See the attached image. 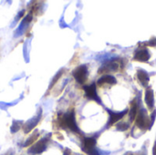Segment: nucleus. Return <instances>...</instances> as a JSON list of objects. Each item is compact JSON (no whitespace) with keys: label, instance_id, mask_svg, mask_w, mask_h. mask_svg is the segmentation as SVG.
<instances>
[{"label":"nucleus","instance_id":"4","mask_svg":"<svg viewBox=\"0 0 156 155\" xmlns=\"http://www.w3.org/2000/svg\"><path fill=\"white\" fill-rule=\"evenodd\" d=\"M72 75L78 83H80L81 85L84 84L86 82V80L88 79V75H89L87 65H80L78 68H76L73 70Z\"/></svg>","mask_w":156,"mask_h":155},{"label":"nucleus","instance_id":"17","mask_svg":"<svg viewBox=\"0 0 156 155\" xmlns=\"http://www.w3.org/2000/svg\"><path fill=\"white\" fill-rule=\"evenodd\" d=\"M143 45H147V46H150V47H156V38H152L148 42L143 43Z\"/></svg>","mask_w":156,"mask_h":155},{"label":"nucleus","instance_id":"14","mask_svg":"<svg viewBox=\"0 0 156 155\" xmlns=\"http://www.w3.org/2000/svg\"><path fill=\"white\" fill-rule=\"evenodd\" d=\"M40 119V114L37 117H35V118H33L30 121H29V122H27L26 124H25V127H24V130H25V132H29V130H31L35 126H36V124H38V122H39V120Z\"/></svg>","mask_w":156,"mask_h":155},{"label":"nucleus","instance_id":"11","mask_svg":"<svg viewBox=\"0 0 156 155\" xmlns=\"http://www.w3.org/2000/svg\"><path fill=\"white\" fill-rule=\"evenodd\" d=\"M117 83V79L115 77L111 76V75H104L102 77H100L98 81H97V84L100 85V86H102V85H105V84H109V85H114Z\"/></svg>","mask_w":156,"mask_h":155},{"label":"nucleus","instance_id":"10","mask_svg":"<svg viewBox=\"0 0 156 155\" xmlns=\"http://www.w3.org/2000/svg\"><path fill=\"white\" fill-rule=\"evenodd\" d=\"M145 103L147 105V107L150 110H152L154 107V94H153V90L151 89H147L145 91Z\"/></svg>","mask_w":156,"mask_h":155},{"label":"nucleus","instance_id":"2","mask_svg":"<svg viewBox=\"0 0 156 155\" xmlns=\"http://www.w3.org/2000/svg\"><path fill=\"white\" fill-rule=\"evenodd\" d=\"M135 124L137 127H139L141 130H145L149 128V124H150V117L148 116L147 110L141 107V109H139L137 116H136V120H135Z\"/></svg>","mask_w":156,"mask_h":155},{"label":"nucleus","instance_id":"3","mask_svg":"<svg viewBox=\"0 0 156 155\" xmlns=\"http://www.w3.org/2000/svg\"><path fill=\"white\" fill-rule=\"evenodd\" d=\"M82 149L88 155H101L100 150L96 149V139L93 137L84 139Z\"/></svg>","mask_w":156,"mask_h":155},{"label":"nucleus","instance_id":"16","mask_svg":"<svg viewBox=\"0 0 156 155\" xmlns=\"http://www.w3.org/2000/svg\"><path fill=\"white\" fill-rule=\"evenodd\" d=\"M155 118H156V110H154L151 112V114L150 115V124H149L148 130H151V128L152 127V125H153V123H154V121H155Z\"/></svg>","mask_w":156,"mask_h":155},{"label":"nucleus","instance_id":"7","mask_svg":"<svg viewBox=\"0 0 156 155\" xmlns=\"http://www.w3.org/2000/svg\"><path fill=\"white\" fill-rule=\"evenodd\" d=\"M120 68L119 63L116 60H110L102 64V66L99 69V73L110 72V71H117Z\"/></svg>","mask_w":156,"mask_h":155},{"label":"nucleus","instance_id":"19","mask_svg":"<svg viewBox=\"0 0 156 155\" xmlns=\"http://www.w3.org/2000/svg\"><path fill=\"white\" fill-rule=\"evenodd\" d=\"M131 155H138V154H131Z\"/></svg>","mask_w":156,"mask_h":155},{"label":"nucleus","instance_id":"18","mask_svg":"<svg viewBox=\"0 0 156 155\" xmlns=\"http://www.w3.org/2000/svg\"><path fill=\"white\" fill-rule=\"evenodd\" d=\"M152 154H153V155H156V144L154 145V147H153V149H152Z\"/></svg>","mask_w":156,"mask_h":155},{"label":"nucleus","instance_id":"15","mask_svg":"<svg viewBox=\"0 0 156 155\" xmlns=\"http://www.w3.org/2000/svg\"><path fill=\"white\" fill-rule=\"evenodd\" d=\"M129 127H130V125H129L128 122H120V123H119V124L117 125L118 130H120V131L126 130L127 129H129Z\"/></svg>","mask_w":156,"mask_h":155},{"label":"nucleus","instance_id":"8","mask_svg":"<svg viewBox=\"0 0 156 155\" xmlns=\"http://www.w3.org/2000/svg\"><path fill=\"white\" fill-rule=\"evenodd\" d=\"M109 114H110V118H109V121H108V127L113 125L114 123H116L117 121H119L120 119H122L127 113H128V109H125L124 110L120 111V112H114L111 110H109Z\"/></svg>","mask_w":156,"mask_h":155},{"label":"nucleus","instance_id":"13","mask_svg":"<svg viewBox=\"0 0 156 155\" xmlns=\"http://www.w3.org/2000/svg\"><path fill=\"white\" fill-rule=\"evenodd\" d=\"M138 102L136 99H134L132 102H131V108L130 110V112H129V118H130V121H133L137 116V113H138Z\"/></svg>","mask_w":156,"mask_h":155},{"label":"nucleus","instance_id":"1","mask_svg":"<svg viewBox=\"0 0 156 155\" xmlns=\"http://www.w3.org/2000/svg\"><path fill=\"white\" fill-rule=\"evenodd\" d=\"M58 122L59 126L62 127L63 129H70V130L74 132H80V130H79V127L77 125L76 119H75V112L73 110L66 114L59 115Z\"/></svg>","mask_w":156,"mask_h":155},{"label":"nucleus","instance_id":"12","mask_svg":"<svg viewBox=\"0 0 156 155\" xmlns=\"http://www.w3.org/2000/svg\"><path fill=\"white\" fill-rule=\"evenodd\" d=\"M48 144V140L47 139H42L41 140H39L36 145H34L31 149H30V152L34 153V154H38L40 153L41 151L44 150V149L46 148Z\"/></svg>","mask_w":156,"mask_h":155},{"label":"nucleus","instance_id":"5","mask_svg":"<svg viewBox=\"0 0 156 155\" xmlns=\"http://www.w3.org/2000/svg\"><path fill=\"white\" fill-rule=\"evenodd\" d=\"M151 58V53L146 48H139L133 55V59L140 62H147Z\"/></svg>","mask_w":156,"mask_h":155},{"label":"nucleus","instance_id":"9","mask_svg":"<svg viewBox=\"0 0 156 155\" xmlns=\"http://www.w3.org/2000/svg\"><path fill=\"white\" fill-rule=\"evenodd\" d=\"M137 78L143 87L148 86L149 81H150V77H149V74L147 73L146 70H144L142 69H139L137 70Z\"/></svg>","mask_w":156,"mask_h":155},{"label":"nucleus","instance_id":"6","mask_svg":"<svg viewBox=\"0 0 156 155\" xmlns=\"http://www.w3.org/2000/svg\"><path fill=\"white\" fill-rule=\"evenodd\" d=\"M83 89H84L86 97H87L88 99L96 100V101L99 102V103L100 102V97H99L98 94H97V89H96V84H95V83H92V84H90V85L84 86Z\"/></svg>","mask_w":156,"mask_h":155}]
</instances>
